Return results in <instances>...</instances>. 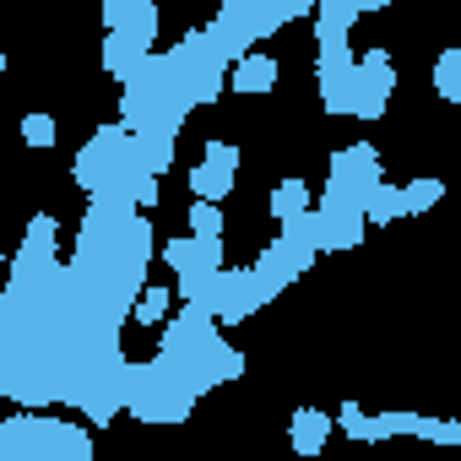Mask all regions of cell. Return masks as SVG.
<instances>
[{
  "mask_svg": "<svg viewBox=\"0 0 461 461\" xmlns=\"http://www.w3.org/2000/svg\"><path fill=\"white\" fill-rule=\"evenodd\" d=\"M0 450L12 461H93V434L71 418H44L39 407H17L0 418Z\"/></svg>",
  "mask_w": 461,
  "mask_h": 461,
  "instance_id": "cell-1",
  "label": "cell"
},
{
  "mask_svg": "<svg viewBox=\"0 0 461 461\" xmlns=\"http://www.w3.org/2000/svg\"><path fill=\"white\" fill-rule=\"evenodd\" d=\"M364 234H369V212H364V201H353L348 190L326 185V195L315 201V245H321V256L358 250Z\"/></svg>",
  "mask_w": 461,
  "mask_h": 461,
  "instance_id": "cell-2",
  "label": "cell"
},
{
  "mask_svg": "<svg viewBox=\"0 0 461 461\" xmlns=\"http://www.w3.org/2000/svg\"><path fill=\"white\" fill-rule=\"evenodd\" d=\"M131 125L125 120H114V125H98L87 141H82V152H77V163H71V179L87 190V195H98L109 179H114V168H120V152L131 147Z\"/></svg>",
  "mask_w": 461,
  "mask_h": 461,
  "instance_id": "cell-3",
  "label": "cell"
},
{
  "mask_svg": "<svg viewBox=\"0 0 461 461\" xmlns=\"http://www.w3.org/2000/svg\"><path fill=\"white\" fill-rule=\"evenodd\" d=\"M240 375H245V353L228 342L222 331H212V337L190 353V364H185V380H190L195 396H206V391H217V385H228V380H240Z\"/></svg>",
  "mask_w": 461,
  "mask_h": 461,
  "instance_id": "cell-4",
  "label": "cell"
},
{
  "mask_svg": "<svg viewBox=\"0 0 461 461\" xmlns=\"http://www.w3.org/2000/svg\"><path fill=\"white\" fill-rule=\"evenodd\" d=\"M380 179H385V158H380L369 141H353V147L331 152V163H326V185L348 190L353 201H364V195H369Z\"/></svg>",
  "mask_w": 461,
  "mask_h": 461,
  "instance_id": "cell-5",
  "label": "cell"
},
{
  "mask_svg": "<svg viewBox=\"0 0 461 461\" xmlns=\"http://www.w3.org/2000/svg\"><path fill=\"white\" fill-rule=\"evenodd\" d=\"M240 179V147L234 141H206L201 163L190 168V195H206V201H222Z\"/></svg>",
  "mask_w": 461,
  "mask_h": 461,
  "instance_id": "cell-6",
  "label": "cell"
},
{
  "mask_svg": "<svg viewBox=\"0 0 461 461\" xmlns=\"http://www.w3.org/2000/svg\"><path fill=\"white\" fill-rule=\"evenodd\" d=\"M147 55H152V50H147L136 33H125V28H109V33H104V55H98V66H104V77H114V82L125 87Z\"/></svg>",
  "mask_w": 461,
  "mask_h": 461,
  "instance_id": "cell-7",
  "label": "cell"
},
{
  "mask_svg": "<svg viewBox=\"0 0 461 461\" xmlns=\"http://www.w3.org/2000/svg\"><path fill=\"white\" fill-rule=\"evenodd\" d=\"M277 87V60L272 55H245L228 66V93H240V98H256V93H272Z\"/></svg>",
  "mask_w": 461,
  "mask_h": 461,
  "instance_id": "cell-8",
  "label": "cell"
},
{
  "mask_svg": "<svg viewBox=\"0 0 461 461\" xmlns=\"http://www.w3.org/2000/svg\"><path fill=\"white\" fill-rule=\"evenodd\" d=\"M331 429H337V418H326L321 407H299L294 423H288V445H294L299 456H321L326 439H331Z\"/></svg>",
  "mask_w": 461,
  "mask_h": 461,
  "instance_id": "cell-9",
  "label": "cell"
},
{
  "mask_svg": "<svg viewBox=\"0 0 461 461\" xmlns=\"http://www.w3.org/2000/svg\"><path fill=\"white\" fill-rule=\"evenodd\" d=\"M315 212V190L304 185V179H277V190H272V217H277V228H288V222H299V217H310Z\"/></svg>",
  "mask_w": 461,
  "mask_h": 461,
  "instance_id": "cell-10",
  "label": "cell"
},
{
  "mask_svg": "<svg viewBox=\"0 0 461 461\" xmlns=\"http://www.w3.org/2000/svg\"><path fill=\"white\" fill-rule=\"evenodd\" d=\"M364 212H369V228H391L396 217H407V190L380 179V185L364 195Z\"/></svg>",
  "mask_w": 461,
  "mask_h": 461,
  "instance_id": "cell-11",
  "label": "cell"
},
{
  "mask_svg": "<svg viewBox=\"0 0 461 461\" xmlns=\"http://www.w3.org/2000/svg\"><path fill=\"white\" fill-rule=\"evenodd\" d=\"M358 87H364V93H380V98H391V87H396L391 50H369V55H358Z\"/></svg>",
  "mask_w": 461,
  "mask_h": 461,
  "instance_id": "cell-12",
  "label": "cell"
},
{
  "mask_svg": "<svg viewBox=\"0 0 461 461\" xmlns=\"http://www.w3.org/2000/svg\"><path fill=\"white\" fill-rule=\"evenodd\" d=\"M174 294H179V288L147 283V288H141V299H136V321H141V326H163V321H168V304H174Z\"/></svg>",
  "mask_w": 461,
  "mask_h": 461,
  "instance_id": "cell-13",
  "label": "cell"
},
{
  "mask_svg": "<svg viewBox=\"0 0 461 461\" xmlns=\"http://www.w3.org/2000/svg\"><path fill=\"white\" fill-rule=\"evenodd\" d=\"M185 222H190V234H195V240H212V234H222V201H206V195H195V201H190V212H185Z\"/></svg>",
  "mask_w": 461,
  "mask_h": 461,
  "instance_id": "cell-14",
  "label": "cell"
},
{
  "mask_svg": "<svg viewBox=\"0 0 461 461\" xmlns=\"http://www.w3.org/2000/svg\"><path fill=\"white\" fill-rule=\"evenodd\" d=\"M402 190H407V217H423V212H434L445 201V179H434V174L429 179H407Z\"/></svg>",
  "mask_w": 461,
  "mask_h": 461,
  "instance_id": "cell-15",
  "label": "cell"
},
{
  "mask_svg": "<svg viewBox=\"0 0 461 461\" xmlns=\"http://www.w3.org/2000/svg\"><path fill=\"white\" fill-rule=\"evenodd\" d=\"M434 93H439L445 104H461V50H445V55L434 60Z\"/></svg>",
  "mask_w": 461,
  "mask_h": 461,
  "instance_id": "cell-16",
  "label": "cell"
},
{
  "mask_svg": "<svg viewBox=\"0 0 461 461\" xmlns=\"http://www.w3.org/2000/svg\"><path fill=\"white\" fill-rule=\"evenodd\" d=\"M23 141H28L33 152H50V147L60 141V125H55V114H44V109L23 114Z\"/></svg>",
  "mask_w": 461,
  "mask_h": 461,
  "instance_id": "cell-17",
  "label": "cell"
},
{
  "mask_svg": "<svg viewBox=\"0 0 461 461\" xmlns=\"http://www.w3.org/2000/svg\"><path fill=\"white\" fill-rule=\"evenodd\" d=\"M337 423L348 429V439H385V423H380V418H369L358 402H348V407L337 412Z\"/></svg>",
  "mask_w": 461,
  "mask_h": 461,
  "instance_id": "cell-18",
  "label": "cell"
},
{
  "mask_svg": "<svg viewBox=\"0 0 461 461\" xmlns=\"http://www.w3.org/2000/svg\"><path fill=\"white\" fill-rule=\"evenodd\" d=\"M158 256H163V267L179 277V272H190L195 267V234H185V240H163L158 245Z\"/></svg>",
  "mask_w": 461,
  "mask_h": 461,
  "instance_id": "cell-19",
  "label": "cell"
},
{
  "mask_svg": "<svg viewBox=\"0 0 461 461\" xmlns=\"http://www.w3.org/2000/svg\"><path fill=\"white\" fill-rule=\"evenodd\" d=\"M315 6H321V0H283L288 23H299V17H315Z\"/></svg>",
  "mask_w": 461,
  "mask_h": 461,
  "instance_id": "cell-20",
  "label": "cell"
},
{
  "mask_svg": "<svg viewBox=\"0 0 461 461\" xmlns=\"http://www.w3.org/2000/svg\"><path fill=\"white\" fill-rule=\"evenodd\" d=\"M380 6H391V0H380Z\"/></svg>",
  "mask_w": 461,
  "mask_h": 461,
  "instance_id": "cell-21",
  "label": "cell"
}]
</instances>
